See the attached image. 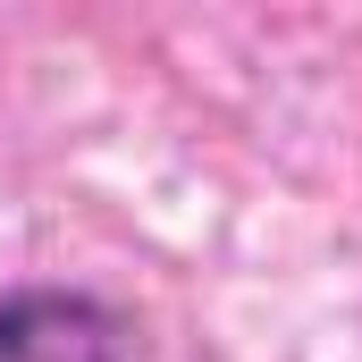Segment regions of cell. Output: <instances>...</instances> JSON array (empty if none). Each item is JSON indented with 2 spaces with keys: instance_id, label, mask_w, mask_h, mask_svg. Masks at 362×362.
Listing matches in <instances>:
<instances>
[{
  "instance_id": "obj_1",
  "label": "cell",
  "mask_w": 362,
  "mask_h": 362,
  "mask_svg": "<svg viewBox=\"0 0 362 362\" xmlns=\"http://www.w3.org/2000/svg\"><path fill=\"white\" fill-rule=\"evenodd\" d=\"M0 362H127V329L76 286L0 295Z\"/></svg>"
}]
</instances>
